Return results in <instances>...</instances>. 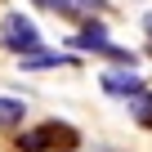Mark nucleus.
I'll use <instances>...</instances> for the list:
<instances>
[{
    "label": "nucleus",
    "mask_w": 152,
    "mask_h": 152,
    "mask_svg": "<svg viewBox=\"0 0 152 152\" xmlns=\"http://www.w3.org/2000/svg\"><path fill=\"white\" fill-rule=\"evenodd\" d=\"M81 143V134H76V125L67 121H45V125H31V130H18L14 134V152H54V148H76Z\"/></svg>",
    "instance_id": "nucleus-1"
},
{
    "label": "nucleus",
    "mask_w": 152,
    "mask_h": 152,
    "mask_svg": "<svg viewBox=\"0 0 152 152\" xmlns=\"http://www.w3.org/2000/svg\"><path fill=\"white\" fill-rule=\"evenodd\" d=\"M67 45H72L76 54H103V58H112V63H121V67H134V63H139V54H134V49L112 45L107 27H103V23H94V18H85V23H81V31L67 36Z\"/></svg>",
    "instance_id": "nucleus-2"
},
{
    "label": "nucleus",
    "mask_w": 152,
    "mask_h": 152,
    "mask_svg": "<svg viewBox=\"0 0 152 152\" xmlns=\"http://www.w3.org/2000/svg\"><path fill=\"white\" fill-rule=\"evenodd\" d=\"M0 49L9 54H36L40 49V27L27 18V14H5V23H0Z\"/></svg>",
    "instance_id": "nucleus-3"
},
{
    "label": "nucleus",
    "mask_w": 152,
    "mask_h": 152,
    "mask_svg": "<svg viewBox=\"0 0 152 152\" xmlns=\"http://www.w3.org/2000/svg\"><path fill=\"white\" fill-rule=\"evenodd\" d=\"M99 85H103L107 94H116V99H130V94L143 90V81H139V72H134V67H107V72L99 76Z\"/></svg>",
    "instance_id": "nucleus-4"
},
{
    "label": "nucleus",
    "mask_w": 152,
    "mask_h": 152,
    "mask_svg": "<svg viewBox=\"0 0 152 152\" xmlns=\"http://www.w3.org/2000/svg\"><path fill=\"white\" fill-rule=\"evenodd\" d=\"M40 9H49V14H58V18H72V23H85V18H94L99 9H103V0H36Z\"/></svg>",
    "instance_id": "nucleus-5"
},
{
    "label": "nucleus",
    "mask_w": 152,
    "mask_h": 152,
    "mask_svg": "<svg viewBox=\"0 0 152 152\" xmlns=\"http://www.w3.org/2000/svg\"><path fill=\"white\" fill-rule=\"evenodd\" d=\"M45 67H76V54H58V49L23 54V72H45Z\"/></svg>",
    "instance_id": "nucleus-6"
},
{
    "label": "nucleus",
    "mask_w": 152,
    "mask_h": 152,
    "mask_svg": "<svg viewBox=\"0 0 152 152\" xmlns=\"http://www.w3.org/2000/svg\"><path fill=\"white\" fill-rule=\"evenodd\" d=\"M27 121V103L23 99H9V94H0V130H18Z\"/></svg>",
    "instance_id": "nucleus-7"
},
{
    "label": "nucleus",
    "mask_w": 152,
    "mask_h": 152,
    "mask_svg": "<svg viewBox=\"0 0 152 152\" xmlns=\"http://www.w3.org/2000/svg\"><path fill=\"white\" fill-rule=\"evenodd\" d=\"M125 107H130V116H134L143 130H152V90H148V85H143L139 94H130V99H125Z\"/></svg>",
    "instance_id": "nucleus-8"
},
{
    "label": "nucleus",
    "mask_w": 152,
    "mask_h": 152,
    "mask_svg": "<svg viewBox=\"0 0 152 152\" xmlns=\"http://www.w3.org/2000/svg\"><path fill=\"white\" fill-rule=\"evenodd\" d=\"M143 27H148V31H152V14H148V18H143Z\"/></svg>",
    "instance_id": "nucleus-9"
},
{
    "label": "nucleus",
    "mask_w": 152,
    "mask_h": 152,
    "mask_svg": "<svg viewBox=\"0 0 152 152\" xmlns=\"http://www.w3.org/2000/svg\"><path fill=\"white\" fill-rule=\"evenodd\" d=\"M148 54H152V45H148Z\"/></svg>",
    "instance_id": "nucleus-10"
}]
</instances>
